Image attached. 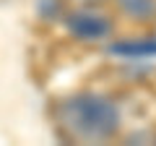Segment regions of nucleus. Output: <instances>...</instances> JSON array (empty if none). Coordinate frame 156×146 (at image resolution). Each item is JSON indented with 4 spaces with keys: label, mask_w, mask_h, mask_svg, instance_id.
<instances>
[{
    "label": "nucleus",
    "mask_w": 156,
    "mask_h": 146,
    "mask_svg": "<svg viewBox=\"0 0 156 146\" xmlns=\"http://www.w3.org/2000/svg\"><path fill=\"white\" fill-rule=\"evenodd\" d=\"M60 125L81 141H107L120 130V110L104 94L81 91L57 107Z\"/></svg>",
    "instance_id": "1"
},
{
    "label": "nucleus",
    "mask_w": 156,
    "mask_h": 146,
    "mask_svg": "<svg viewBox=\"0 0 156 146\" xmlns=\"http://www.w3.org/2000/svg\"><path fill=\"white\" fill-rule=\"evenodd\" d=\"M115 3L133 21H148L156 16V0H115Z\"/></svg>",
    "instance_id": "4"
},
{
    "label": "nucleus",
    "mask_w": 156,
    "mask_h": 146,
    "mask_svg": "<svg viewBox=\"0 0 156 146\" xmlns=\"http://www.w3.org/2000/svg\"><path fill=\"white\" fill-rule=\"evenodd\" d=\"M65 29L81 42H99L112 34V21L99 11H73L65 16Z\"/></svg>",
    "instance_id": "2"
},
{
    "label": "nucleus",
    "mask_w": 156,
    "mask_h": 146,
    "mask_svg": "<svg viewBox=\"0 0 156 146\" xmlns=\"http://www.w3.org/2000/svg\"><path fill=\"white\" fill-rule=\"evenodd\" d=\"M112 57L128 63H143V60H156V37H128L117 39L107 47Z\"/></svg>",
    "instance_id": "3"
}]
</instances>
